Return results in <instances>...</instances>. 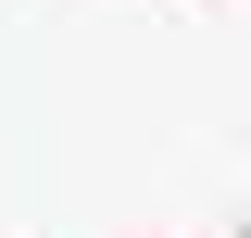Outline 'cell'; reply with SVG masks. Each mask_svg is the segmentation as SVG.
<instances>
[]
</instances>
